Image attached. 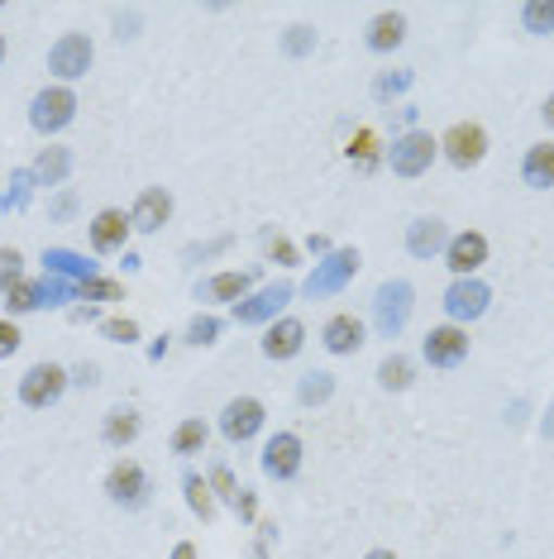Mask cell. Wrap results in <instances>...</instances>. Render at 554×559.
Masks as SVG:
<instances>
[{
	"mask_svg": "<svg viewBox=\"0 0 554 559\" xmlns=\"http://www.w3.org/2000/svg\"><path fill=\"white\" fill-rule=\"evenodd\" d=\"M412 307H416V287L406 277H388L378 291H373V325H378L382 339H396L412 321Z\"/></svg>",
	"mask_w": 554,
	"mask_h": 559,
	"instance_id": "6da1fadb",
	"label": "cell"
},
{
	"mask_svg": "<svg viewBox=\"0 0 554 559\" xmlns=\"http://www.w3.org/2000/svg\"><path fill=\"white\" fill-rule=\"evenodd\" d=\"M358 249H335V253H325V259L311 269V277H306V297L316 301V297H335V291H344L349 283H354V273H358Z\"/></svg>",
	"mask_w": 554,
	"mask_h": 559,
	"instance_id": "7a4b0ae2",
	"label": "cell"
},
{
	"mask_svg": "<svg viewBox=\"0 0 554 559\" xmlns=\"http://www.w3.org/2000/svg\"><path fill=\"white\" fill-rule=\"evenodd\" d=\"M77 297V287L63 283V277H34V283H20L5 291V307L15 315H29V311H43V307H63V301Z\"/></svg>",
	"mask_w": 554,
	"mask_h": 559,
	"instance_id": "3957f363",
	"label": "cell"
},
{
	"mask_svg": "<svg viewBox=\"0 0 554 559\" xmlns=\"http://www.w3.org/2000/svg\"><path fill=\"white\" fill-rule=\"evenodd\" d=\"M72 120H77V96H72V87H43L29 101V125L39 129V135H58Z\"/></svg>",
	"mask_w": 554,
	"mask_h": 559,
	"instance_id": "277c9868",
	"label": "cell"
},
{
	"mask_svg": "<svg viewBox=\"0 0 554 559\" xmlns=\"http://www.w3.org/2000/svg\"><path fill=\"white\" fill-rule=\"evenodd\" d=\"M436 153H440V144L430 139L426 129H406L402 139H392L388 163H392V173H396V177H420V173H430Z\"/></svg>",
	"mask_w": 554,
	"mask_h": 559,
	"instance_id": "5b68a950",
	"label": "cell"
},
{
	"mask_svg": "<svg viewBox=\"0 0 554 559\" xmlns=\"http://www.w3.org/2000/svg\"><path fill=\"white\" fill-rule=\"evenodd\" d=\"M297 297V287L292 283H268V287H259L254 297H244V301H235V321L239 325H268L282 315V307Z\"/></svg>",
	"mask_w": 554,
	"mask_h": 559,
	"instance_id": "8992f818",
	"label": "cell"
},
{
	"mask_svg": "<svg viewBox=\"0 0 554 559\" xmlns=\"http://www.w3.org/2000/svg\"><path fill=\"white\" fill-rule=\"evenodd\" d=\"M105 493H111L115 507H125V512H139V507L149 502L153 483H149V473H143L135 459H119V464L111 469V479H105Z\"/></svg>",
	"mask_w": 554,
	"mask_h": 559,
	"instance_id": "52a82bcc",
	"label": "cell"
},
{
	"mask_svg": "<svg viewBox=\"0 0 554 559\" xmlns=\"http://www.w3.org/2000/svg\"><path fill=\"white\" fill-rule=\"evenodd\" d=\"M492 301V287L478 283V277H454L450 291H444V315L450 325H464V321H478Z\"/></svg>",
	"mask_w": 554,
	"mask_h": 559,
	"instance_id": "ba28073f",
	"label": "cell"
},
{
	"mask_svg": "<svg viewBox=\"0 0 554 559\" xmlns=\"http://www.w3.org/2000/svg\"><path fill=\"white\" fill-rule=\"evenodd\" d=\"M91 58H96V48H91L87 34H63V39L48 48V72L63 82H77V77H87Z\"/></svg>",
	"mask_w": 554,
	"mask_h": 559,
	"instance_id": "9c48e42d",
	"label": "cell"
},
{
	"mask_svg": "<svg viewBox=\"0 0 554 559\" xmlns=\"http://www.w3.org/2000/svg\"><path fill=\"white\" fill-rule=\"evenodd\" d=\"M63 387H67V369H58V363H34V369L20 378V402L43 411L63 397Z\"/></svg>",
	"mask_w": 554,
	"mask_h": 559,
	"instance_id": "30bf717a",
	"label": "cell"
},
{
	"mask_svg": "<svg viewBox=\"0 0 554 559\" xmlns=\"http://www.w3.org/2000/svg\"><path fill=\"white\" fill-rule=\"evenodd\" d=\"M263 417H268V411H263L259 397H235V402H225V411H221V435L230 445H244L263 431Z\"/></svg>",
	"mask_w": 554,
	"mask_h": 559,
	"instance_id": "8fae6325",
	"label": "cell"
},
{
	"mask_svg": "<svg viewBox=\"0 0 554 559\" xmlns=\"http://www.w3.org/2000/svg\"><path fill=\"white\" fill-rule=\"evenodd\" d=\"M420 355H426L430 369H459L468 359V331H459V325H436V331L426 335V345H420Z\"/></svg>",
	"mask_w": 554,
	"mask_h": 559,
	"instance_id": "7c38bea8",
	"label": "cell"
},
{
	"mask_svg": "<svg viewBox=\"0 0 554 559\" xmlns=\"http://www.w3.org/2000/svg\"><path fill=\"white\" fill-rule=\"evenodd\" d=\"M440 149L454 167H478L488 153V135H483V125H450V135L440 139Z\"/></svg>",
	"mask_w": 554,
	"mask_h": 559,
	"instance_id": "4fadbf2b",
	"label": "cell"
},
{
	"mask_svg": "<svg viewBox=\"0 0 554 559\" xmlns=\"http://www.w3.org/2000/svg\"><path fill=\"white\" fill-rule=\"evenodd\" d=\"M297 469H301V435L277 431L273 440L263 445V473L277 483H287V479H297Z\"/></svg>",
	"mask_w": 554,
	"mask_h": 559,
	"instance_id": "5bb4252c",
	"label": "cell"
},
{
	"mask_svg": "<svg viewBox=\"0 0 554 559\" xmlns=\"http://www.w3.org/2000/svg\"><path fill=\"white\" fill-rule=\"evenodd\" d=\"M444 263H450L454 277H474L488 263V239L478 229H464V235H450V249H444Z\"/></svg>",
	"mask_w": 554,
	"mask_h": 559,
	"instance_id": "9a60e30c",
	"label": "cell"
},
{
	"mask_svg": "<svg viewBox=\"0 0 554 559\" xmlns=\"http://www.w3.org/2000/svg\"><path fill=\"white\" fill-rule=\"evenodd\" d=\"M444 249H450V225L440 215H420V221L406 225V253L412 259H436Z\"/></svg>",
	"mask_w": 554,
	"mask_h": 559,
	"instance_id": "2e32d148",
	"label": "cell"
},
{
	"mask_svg": "<svg viewBox=\"0 0 554 559\" xmlns=\"http://www.w3.org/2000/svg\"><path fill=\"white\" fill-rule=\"evenodd\" d=\"M167 215H173V197H167L163 187H143L135 211H129V225H135L139 235H159V229L167 225Z\"/></svg>",
	"mask_w": 554,
	"mask_h": 559,
	"instance_id": "e0dca14e",
	"label": "cell"
},
{
	"mask_svg": "<svg viewBox=\"0 0 554 559\" xmlns=\"http://www.w3.org/2000/svg\"><path fill=\"white\" fill-rule=\"evenodd\" d=\"M301 345H306V325L292 321V315H282V321H273L268 325V335H263V355L268 359H297L301 355Z\"/></svg>",
	"mask_w": 554,
	"mask_h": 559,
	"instance_id": "ac0fdd59",
	"label": "cell"
},
{
	"mask_svg": "<svg viewBox=\"0 0 554 559\" xmlns=\"http://www.w3.org/2000/svg\"><path fill=\"white\" fill-rule=\"evenodd\" d=\"M91 229V249L96 253H115V249H125V239H129V215L125 211H96V221L87 225Z\"/></svg>",
	"mask_w": 554,
	"mask_h": 559,
	"instance_id": "d6986e66",
	"label": "cell"
},
{
	"mask_svg": "<svg viewBox=\"0 0 554 559\" xmlns=\"http://www.w3.org/2000/svg\"><path fill=\"white\" fill-rule=\"evenodd\" d=\"M254 269H244V273H215L206 277V283H197V301H244L249 297V287H254Z\"/></svg>",
	"mask_w": 554,
	"mask_h": 559,
	"instance_id": "ffe728a7",
	"label": "cell"
},
{
	"mask_svg": "<svg viewBox=\"0 0 554 559\" xmlns=\"http://www.w3.org/2000/svg\"><path fill=\"white\" fill-rule=\"evenodd\" d=\"M320 339H325V349H330V355H354L358 345H364V321H358V315H330V321H325V331H320Z\"/></svg>",
	"mask_w": 554,
	"mask_h": 559,
	"instance_id": "44dd1931",
	"label": "cell"
},
{
	"mask_svg": "<svg viewBox=\"0 0 554 559\" xmlns=\"http://www.w3.org/2000/svg\"><path fill=\"white\" fill-rule=\"evenodd\" d=\"M402 39H406V15L402 10H382V15L368 24V48L373 53H392Z\"/></svg>",
	"mask_w": 554,
	"mask_h": 559,
	"instance_id": "7402d4cb",
	"label": "cell"
},
{
	"mask_svg": "<svg viewBox=\"0 0 554 559\" xmlns=\"http://www.w3.org/2000/svg\"><path fill=\"white\" fill-rule=\"evenodd\" d=\"M43 269L48 277H72V283H87V277H96V263H87L81 253H72V249H43Z\"/></svg>",
	"mask_w": 554,
	"mask_h": 559,
	"instance_id": "603a6c76",
	"label": "cell"
},
{
	"mask_svg": "<svg viewBox=\"0 0 554 559\" xmlns=\"http://www.w3.org/2000/svg\"><path fill=\"white\" fill-rule=\"evenodd\" d=\"M521 177H526V187H536V191L554 187V144H536V149H526Z\"/></svg>",
	"mask_w": 554,
	"mask_h": 559,
	"instance_id": "cb8c5ba5",
	"label": "cell"
},
{
	"mask_svg": "<svg viewBox=\"0 0 554 559\" xmlns=\"http://www.w3.org/2000/svg\"><path fill=\"white\" fill-rule=\"evenodd\" d=\"M101 435H105V445H115V449L135 445V440H139V411H135V407H115V411H105Z\"/></svg>",
	"mask_w": 554,
	"mask_h": 559,
	"instance_id": "d4e9b609",
	"label": "cell"
},
{
	"mask_svg": "<svg viewBox=\"0 0 554 559\" xmlns=\"http://www.w3.org/2000/svg\"><path fill=\"white\" fill-rule=\"evenodd\" d=\"M29 173H34V182H43V187H63V177L72 173V153L67 149H39Z\"/></svg>",
	"mask_w": 554,
	"mask_h": 559,
	"instance_id": "484cf974",
	"label": "cell"
},
{
	"mask_svg": "<svg viewBox=\"0 0 554 559\" xmlns=\"http://www.w3.org/2000/svg\"><path fill=\"white\" fill-rule=\"evenodd\" d=\"M211 440V431H206V421L201 417H187L182 425L173 431V455H201Z\"/></svg>",
	"mask_w": 554,
	"mask_h": 559,
	"instance_id": "4316f807",
	"label": "cell"
},
{
	"mask_svg": "<svg viewBox=\"0 0 554 559\" xmlns=\"http://www.w3.org/2000/svg\"><path fill=\"white\" fill-rule=\"evenodd\" d=\"M412 378H416V369H412V359H406V355H388L378 363V383L388 387V393H406Z\"/></svg>",
	"mask_w": 554,
	"mask_h": 559,
	"instance_id": "83f0119b",
	"label": "cell"
},
{
	"mask_svg": "<svg viewBox=\"0 0 554 559\" xmlns=\"http://www.w3.org/2000/svg\"><path fill=\"white\" fill-rule=\"evenodd\" d=\"M182 493H187V507L197 512L201 521H211L215 517V497H211V483L201 479V473H187L182 479Z\"/></svg>",
	"mask_w": 554,
	"mask_h": 559,
	"instance_id": "f1b7e54d",
	"label": "cell"
},
{
	"mask_svg": "<svg viewBox=\"0 0 554 559\" xmlns=\"http://www.w3.org/2000/svg\"><path fill=\"white\" fill-rule=\"evenodd\" d=\"M335 397V378L330 373H306V378L297 383V402L301 407H320V402H330Z\"/></svg>",
	"mask_w": 554,
	"mask_h": 559,
	"instance_id": "f546056e",
	"label": "cell"
},
{
	"mask_svg": "<svg viewBox=\"0 0 554 559\" xmlns=\"http://www.w3.org/2000/svg\"><path fill=\"white\" fill-rule=\"evenodd\" d=\"M521 24H526V34H536V39L554 34V0H531V5H521Z\"/></svg>",
	"mask_w": 554,
	"mask_h": 559,
	"instance_id": "4dcf8cb0",
	"label": "cell"
},
{
	"mask_svg": "<svg viewBox=\"0 0 554 559\" xmlns=\"http://www.w3.org/2000/svg\"><path fill=\"white\" fill-rule=\"evenodd\" d=\"M77 297L87 301V307H101V301H119V297H125V287L96 273V277H87V283H77Z\"/></svg>",
	"mask_w": 554,
	"mask_h": 559,
	"instance_id": "1f68e13d",
	"label": "cell"
},
{
	"mask_svg": "<svg viewBox=\"0 0 554 559\" xmlns=\"http://www.w3.org/2000/svg\"><path fill=\"white\" fill-rule=\"evenodd\" d=\"M29 187H34V173H29V167H20V173H10L5 191H0V211H20V206L29 201Z\"/></svg>",
	"mask_w": 554,
	"mask_h": 559,
	"instance_id": "d6a6232c",
	"label": "cell"
},
{
	"mask_svg": "<svg viewBox=\"0 0 554 559\" xmlns=\"http://www.w3.org/2000/svg\"><path fill=\"white\" fill-rule=\"evenodd\" d=\"M101 335L111 339V345H135L139 321H129V315H111V321H101Z\"/></svg>",
	"mask_w": 554,
	"mask_h": 559,
	"instance_id": "836d02e7",
	"label": "cell"
},
{
	"mask_svg": "<svg viewBox=\"0 0 554 559\" xmlns=\"http://www.w3.org/2000/svg\"><path fill=\"white\" fill-rule=\"evenodd\" d=\"M282 48H287L292 58H306L311 48H316V29H311V24H292V29L282 34Z\"/></svg>",
	"mask_w": 554,
	"mask_h": 559,
	"instance_id": "e575fe53",
	"label": "cell"
},
{
	"mask_svg": "<svg viewBox=\"0 0 554 559\" xmlns=\"http://www.w3.org/2000/svg\"><path fill=\"white\" fill-rule=\"evenodd\" d=\"M20 283H24V259H20V249H0V291L20 287Z\"/></svg>",
	"mask_w": 554,
	"mask_h": 559,
	"instance_id": "d590c367",
	"label": "cell"
},
{
	"mask_svg": "<svg viewBox=\"0 0 554 559\" xmlns=\"http://www.w3.org/2000/svg\"><path fill=\"white\" fill-rule=\"evenodd\" d=\"M215 335H221V321L215 315H191V325H187V345H215Z\"/></svg>",
	"mask_w": 554,
	"mask_h": 559,
	"instance_id": "8d00e7d4",
	"label": "cell"
},
{
	"mask_svg": "<svg viewBox=\"0 0 554 559\" xmlns=\"http://www.w3.org/2000/svg\"><path fill=\"white\" fill-rule=\"evenodd\" d=\"M406 87H412V72H382V77L373 82V96H378V101H392V96H402Z\"/></svg>",
	"mask_w": 554,
	"mask_h": 559,
	"instance_id": "74e56055",
	"label": "cell"
},
{
	"mask_svg": "<svg viewBox=\"0 0 554 559\" xmlns=\"http://www.w3.org/2000/svg\"><path fill=\"white\" fill-rule=\"evenodd\" d=\"M211 493H221L225 502L235 507V502H239V493H244V488H239V483H235V473H230V469H225V464H215V469H211Z\"/></svg>",
	"mask_w": 554,
	"mask_h": 559,
	"instance_id": "f35d334b",
	"label": "cell"
},
{
	"mask_svg": "<svg viewBox=\"0 0 554 559\" xmlns=\"http://www.w3.org/2000/svg\"><path fill=\"white\" fill-rule=\"evenodd\" d=\"M235 245V235H221V239H211V245H191V249H182V259L187 263H197V259H215V253H225Z\"/></svg>",
	"mask_w": 554,
	"mask_h": 559,
	"instance_id": "ab89813d",
	"label": "cell"
},
{
	"mask_svg": "<svg viewBox=\"0 0 554 559\" xmlns=\"http://www.w3.org/2000/svg\"><path fill=\"white\" fill-rule=\"evenodd\" d=\"M373 144H378L373 139V129H358L354 144H349V158H358V167H373V158H378L373 153Z\"/></svg>",
	"mask_w": 554,
	"mask_h": 559,
	"instance_id": "60d3db41",
	"label": "cell"
},
{
	"mask_svg": "<svg viewBox=\"0 0 554 559\" xmlns=\"http://www.w3.org/2000/svg\"><path fill=\"white\" fill-rule=\"evenodd\" d=\"M268 259H277V263H282V269H292V263H297V249L287 245L282 235H268Z\"/></svg>",
	"mask_w": 554,
	"mask_h": 559,
	"instance_id": "b9f144b4",
	"label": "cell"
},
{
	"mask_svg": "<svg viewBox=\"0 0 554 559\" xmlns=\"http://www.w3.org/2000/svg\"><path fill=\"white\" fill-rule=\"evenodd\" d=\"M20 349V331H15V321H0V359H10Z\"/></svg>",
	"mask_w": 554,
	"mask_h": 559,
	"instance_id": "7bdbcfd3",
	"label": "cell"
},
{
	"mask_svg": "<svg viewBox=\"0 0 554 559\" xmlns=\"http://www.w3.org/2000/svg\"><path fill=\"white\" fill-rule=\"evenodd\" d=\"M235 512H239V517H244V521H254V517H259V497H254V493H249V488H244V493H239V502H235Z\"/></svg>",
	"mask_w": 554,
	"mask_h": 559,
	"instance_id": "ee69618b",
	"label": "cell"
},
{
	"mask_svg": "<svg viewBox=\"0 0 554 559\" xmlns=\"http://www.w3.org/2000/svg\"><path fill=\"white\" fill-rule=\"evenodd\" d=\"M115 29H119V39H135L139 15H135V10H129V15H115Z\"/></svg>",
	"mask_w": 554,
	"mask_h": 559,
	"instance_id": "f6af8a7d",
	"label": "cell"
},
{
	"mask_svg": "<svg viewBox=\"0 0 554 559\" xmlns=\"http://www.w3.org/2000/svg\"><path fill=\"white\" fill-rule=\"evenodd\" d=\"M72 211H77V197H72V191H63V197L53 201V215H58V221H67Z\"/></svg>",
	"mask_w": 554,
	"mask_h": 559,
	"instance_id": "bcb514c9",
	"label": "cell"
},
{
	"mask_svg": "<svg viewBox=\"0 0 554 559\" xmlns=\"http://www.w3.org/2000/svg\"><path fill=\"white\" fill-rule=\"evenodd\" d=\"M72 383L91 387V383H96V363H81V369H77V373H72Z\"/></svg>",
	"mask_w": 554,
	"mask_h": 559,
	"instance_id": "7dc6e473",
	"label": "cell"
},
{
	"mask_svg": "<svg viewBox=\"0 0 554 559\" xmlns=\"http://www.w3.org/2000/svg\"><path fill=\"white\" fill-rule=\"evenodd\" d=\"M306 249H311V253H320V259H325V253H330V239H325V235H311V239H306Z\"/></svg>",
	"mask_w": 554,
	"mask_h": 559,
	"instance_id": "c3c4849f",
	"label": "cell"
},
{
	"mask_svg": "<svg viewBox=\"0 0 554 559\" xmlns=\"http://www.w3.org/2000/svg\"><path fill=\"white\" fill-rule=\"evenodd\" d=\"M173 559H197V545H187V541H182V545L173 550Z\"/></svg>",
	"mask_w": 554,
	"mask_h": 559,
	"instance_id": "681fc988",
	"label": "cell"
},
{
	"mask_svg": "<svg viewBox=\"0 0 554 559\" xmlns=\"http://www.w3.org/2000/svg\"><path fill=\"white\" fill-rule=\"evenodd\" d=\"M540 431H545V440H554V407L545 411V425H540Z\"/></svg>",
	"mask_w": 554,
	"mask_h": 559,
	"instance_id": "f907efd6",
	"label": "cell"
},
{
	"mask_svg": "<svg viewBox=\"0 0 554 559\" xmlns=\"http://www.w3.org/2000/svg\"><path fill=\"white\" fill-rule=\"evenodd\" d=\"M540 115H545V125L554 129V96H550V101H545V111H540Z\"/></svg>",
	"mask_w": 554,
	"mask_h": 559,
	"instance_id": "816d5d0a",
	"label": "cell"
},
{
	"mask_svg": "<svg viewBox=\"0 0 554 559\" xmlns=\"http://www.w3.org/2000/svg\"><path fill=\"white\" fill-rule=\"evenodd\" d=\"M364 559H396L392 550H373V555H364Z\"/></svg>",
	"mask_w": 554,
	"mask_h": 559,
	"instance_id": "f5cc1de1",
	"label": "cell"
},
{
	"mask_svg": "<svg viewBox=\"0 0 554 559\" xmlns=\"http://www.w3.org/2000/svg\"><path fill=\"white\" fill-rule=\"evenodd\" d=\"M0 63H5V34H0Z\"/></svg>",
	"mask_w": 554,
	"mask_h": 559,
	"instance_id": "db71d44e",
	"label": "cell"
}]
</instances>
